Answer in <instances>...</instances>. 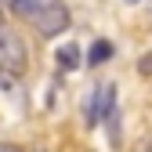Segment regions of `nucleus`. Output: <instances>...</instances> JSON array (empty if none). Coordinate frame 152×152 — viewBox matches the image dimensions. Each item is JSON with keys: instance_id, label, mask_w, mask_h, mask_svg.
<instances>
[{"instance_id": "nucleus-1", "label": "nucleus", "mask_w": 152, "mask_h": 152, "mask_svg": "<svg viewBox=\"0 0 152 152\" xmlns=\"http://www.w3.org/2000/svg\"><path fill=\"white\" fill-rule=\"evenodd\" d=\"M7 7L26 18L40 36H58L69 29V11L62 0H7Z\"/></svg>"}, {"instance_id": "nucleus-2", "label": "nucleus", "mask_w": 152, "mask_h": 152, "mask_svg": "<svg viewBox=\"0 0 152 152\" xmlns=\"http://www.w3.org/2000/svg\"><path fill=\"white\" fill-rule=\"evenodd\" d=\"M29 62V51L22 44V36H15L11 29L0 26V72H22Z\"/></svg>"}, {"instance_id": "nucleus-3", "label": "nucleus", "mask_w": 152, "mask_h": 152, "mask_svg": "<svg viewBox=\"0 0 152 152\" xmlns=\"http://www.w3.org/2000/svg\"><path fill=\"white\" fill-rule=\"evenodd\" d=\"M112 112H116V87H98L91 94V98L83 102V120L94 127V123H102L105 116H112Z\"/></svg>"}, {"instance_id": "nucleus-4", "label": "nucleus", "mask_w": 152, "mask_h": 152, "mask_svg": "<svg viewBox=\"0 0 152 152\" xmlns=\"http://www.w3.org/2000/svg\"><path fill=\"white\" fill-rule=\"evenodd\" d=\"M54 58H58V69L72 72L76 65H80V47H76V44H65V47H58V54H54Z\"/></svg>"}, {"instance_id": "nucleus-5", "label": "nucleus", "mask_w": 152, "mask_h": 152, "mask_svg": "<svg viewBox=\"0 0 152 152\" xmlns=\"http://www.w3.org/2000/svg\"><path fill=\"white\" fill-rule=\"evenodd\" d=\"M105 58H112V44H109V40H94V47H91V54H87V62L98 65V62H105Z\"/></svg>"}, {"instance_id": "nucleus-6", "label": "nucleus", "mask_w": 152, "mask_h": 152, "mask_svg": "<svg viewBox=\"0 0 152 152\" xmlns=\"http://www.w3.org/2000/svg\"><path fill=\"white\" fill-rule=\"evenodd\" d=\"M0 152H22V148H18V145H4V141H0Z\"/></svg>"}, {"instance_id": "nucleus-7", "label": "nucleus", "mask_w": 152, "mask_h": 152, "mask_svg": "<svg viewBox=\"0 0 152 152\" xmlns=\"http://www.w3.org/2000/svg\"><path fill=\"white\" fill-rule=\"evenodd\" d=\"M0 26H4V4H0Z\"/></svg>"}, {"instance_id": "nucleus-8", "label": "nucleus", "mask_w": 152, "mask_h": 152, "mask_svg": "<svg viewBox=\"0 0 152 152\" xmlns=\"http://www.w3.org/2000/svg\"><path fill=\"white\" fill-rule=\"evenodd\" d=\"M127 4H138V0H127Z\"/></svg>"}]
</instances>
